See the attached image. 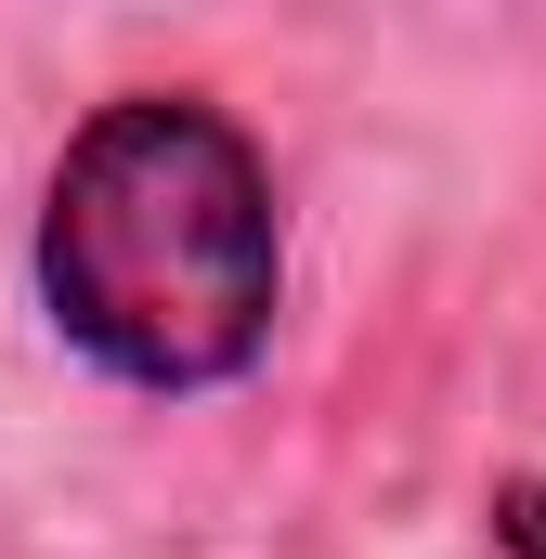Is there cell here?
Returning a JSON list of instances; mask_svg holds the SVG:
<instances>
[{
    "label": "cell",
    "mask_w": 546,
    "mask_h": 559,
    "mask_svg": "<svg viewBox=\"0 0 546 559\" xmlns=\"http://www.w3.org/2000/svg\"><path fill=\"white\" fill-rule=\"evenodd\" d=\"M39 312L118 391H156V404L235 391L286 312L273 156L209 92L92 105L39 195Z\"/></svg>",
    "instance_id": "obj_1"
},
{
    "label": "cell",
    "mask_w": 546,
    "mask_h": 559,
    "mask_svg": "<svg viewBox=\"0 0 546 559\" xmlns=\"http://www.w3.org/2000/svg\"><path fill=\"white\" fill-rule=\"evenodd\" d=\"M495 547H508V559H546V481H508V495H495Z\"/></svg>",
    "instance_id": "obj_2"
}]
</instances>
